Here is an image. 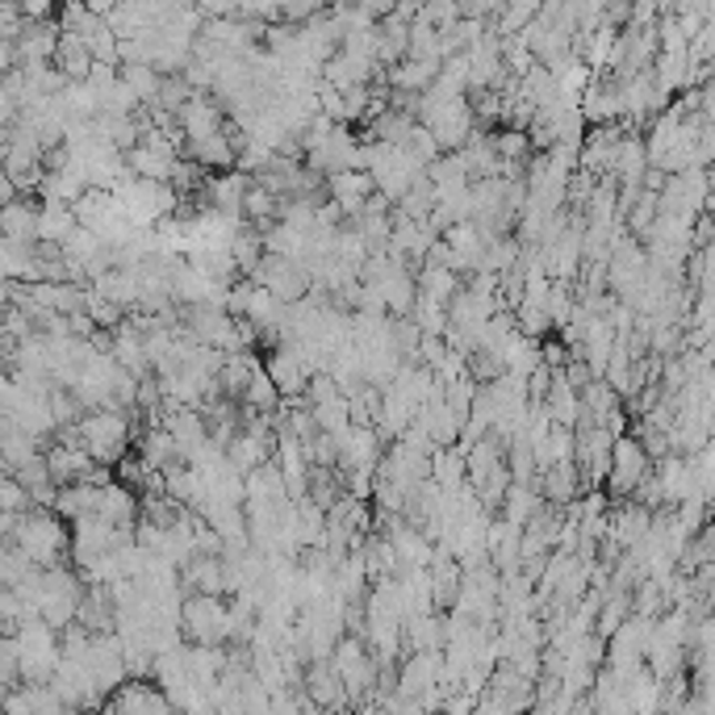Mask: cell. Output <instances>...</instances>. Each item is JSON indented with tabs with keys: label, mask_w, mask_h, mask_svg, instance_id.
Listing matches in <instances>:
<instances>
[{
	"label": "cell",
	"mask_w": 715,
	"mask_h": 715,
	"mask_svg": "<svg viewBox=\"0 0 715 715\" xmlns=\"http://www.w3.org/2000/svg\"><path fill=\"white\" fill-rule=\"evenodd\" d=\"M419 289H423V294L439 297V301H453V294L460 289V280H456V268H448V264H423Z\"/></svg>",
	"instance_id": "ba28073f"
},
{
	"label": "cell",
	"mask_w": 715,
	"mask_h": 715,
	"mask_svg": "<svg viewBox=\"0 0 715 715\" xmlns=\"http://www.w3.org/2000/svg\"><path fill=\"white\" fill-rule=\"evenodd\" d=\"M54 68L63 71L68 80H88L92 68H97V54H92V47H88V38L68 34V30H63L59 51H54Z\"/></svg>",
	"instance_id": "8992f818"
},
{
	"label": "cell",
	"mask_w": 715,
	"mask_h": 715,
	"mask_svg": "<svg viewBox=\"0 0 715 715\" xmlns=\"http://www.w3.org/2000/svg\"><path fill=\"white\" fill-rule=\"evenodd\" d=\"M80 227V213L68 201H47L42 197V213H38V239H54V244H68V235Z\"/></svg>",
	"instance_id": "52a82bcc"
},
{
	"label": "cell",
	"mask_w": 715,
	"mask_h": 715,
	"mask_svg": "<svg viewBox=\"0 0 715 715\" xmlns=\"http://www.w3.org/2000/svg\"><path fill=\"white\" fill-rule=\"evenodd\" d=\"M648 477V448L640 444V436H615V448H610V473H607V486L615 498H628L636 489L645 486Z\"/></svg>",
	"instance_id": "7a4b0ae2"
},
{
	"label": "cell",
	"mask_w": 715,
	"mask_h": 715,
	"mask_svg": "<svg viewBox=\"0 0 715 715\" xmlns=\"http://www.w3.org/2000/svg\"><path fill=\"white\" fill-rule=\"evenodd\" d=\"M38 213H42V197H38V192H30V197H18V201H4L0 230H4L9 239L38 244Z\"/></svg>",
	"instance_id": "5b68a950"
},
{
	"label": "cell",
	"mask_w": 715,
	"mask_h": 715,
	"mask_svg": "<svg viewBox=\"0 0 715 715\" xmlns=\"http://www.w3.org/2000/svg\"><path fill=\"white\" fill-rule=\"evenodd\" d=\"M4 540H18L30 560H38L42 569H51V565H63L71 557V532H68V519L54 510V506H30L26 515H21V524L13 536H4Z\"/></svg>",
	"instance_id": "6da1fadb"
},
{
	"label": "cell",
	"mask_w": 715,
	"mask_h": 715,
	"mask_svg": "<svg viewBox=\"0 0 715 715\" xmlns=\"http://www.w3.org/2000/svg\"><path fill=\"white\" fill-rule=\"evenodd\" d=\"M180 130H185V142L189 139H210L218 130H227V113L213 101L210 92H197L192 101H185L180 109Z\"/></svg>",
	"instance_id": "277c9868"
},
{
	"label": "cell",
	"mask_w": 715,
	"mask_h": 715,
	"mask_svg": "<svg viewBox=\"0 0 715 715\" xmlns=\"http://www.w3.org/2000/svg\"><path fill=\"white\" fill-rule=\"evenodd\" d=\"M172 707V695L159 686V682H147V678H130L113 691V695L106 698V712H151V715H159V712H168Z\"/></svg>",
	"instance_id": "3957f363"
}]
</instances>
